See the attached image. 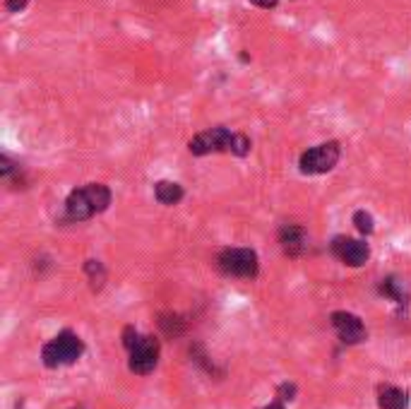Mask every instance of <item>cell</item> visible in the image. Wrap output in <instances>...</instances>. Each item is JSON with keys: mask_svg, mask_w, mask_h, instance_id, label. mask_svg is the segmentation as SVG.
<instances>
[{"mask_svg": "<svg viewBox=\"0 0 411 409\" xmlns=\"http://www.w3.org/2000/svg\"><path fill=\"white\" fill-rule=\"evenodd\" d=\"M339 155H342L339 142H322V145L311 147L308 152H303L301 159H299V166H301L303 173H308V176L327 173L337 166Z\"/></svg>", "mask_w": 411, "mask_h": 409, "instance_id": "3", "label": "cell"}, {"mask_svg": "<svg viewBox=\"0 0 411 409\" xmlns=\"http://www.w3.org/2000/svg\"><path fill=\"white\" fill-rule=\"evenodd\" d=\"M157 361H159V340L157 337H140V342L130 349L128 366L137 376H147V373H152L157 368Z\"/></svg>", "mask_w": 411, "mask_h": 409, "instance_id": "6", "label": "cell"}, {"mask_svg": "<svg viewBox=\"0 0 411 409\" xmlns=\"http://www.w3.org/2000/svg\"><path fill=\"white\" fill-rule=\"evenodd\" d=\"M378 402H380V409H407L409 407L407 392L399 390V388H392V385H387V388L380 390Z\"/></svg>", "mask_w": 411, "mask_h": 409, "instance_id": "10", "label": "cell"}, {"mask_svg": "<svg viewBox=\"0 0 411 409\" xmlns=\"http://www.w3.org/2000/svg\"><path fill=\"white\" fill-rule=\"evenodd\" d=\"M353 224H356V229L361 234H373V229H375L371 212H366V209H358V212L353 214Z\"/></svg>", "mask_w": 411, "mask_h": 409, "instance_id": "14", "label": "cell"}, {"mask_svg": "<svg viewBox=\"0 0 411 409\" xmlns=\"http://www.w3.org/2000/svg\"><path fill=\"white\" fill-rule=\"evenodd\" d=\"M332 250L344 265L349 268H361V265L368 263L371 258V248L368 243L356 241V238H347V236H337L335 243H332Z\"/></svg>", "mask_w": 411, "mask_h": 409, "instance_id": "7", "label": "cell"}, {"mask_svg": "<svg viewBox=\"0 0 411 409\" xmlns=\"http://www.w3.org/2000/svg\"><path fill=\"white\" fill-rule=\"evenodd\" d=\"M154 195H157V200L161 204H178L183 200V188L178 186V183L173 181H159L157 186H154Z\"/></svg>", "mask_w": 411, "mask_h": 409, "instance_id": "11", "label": "cell"}, {"mask_svg": "<svg viewBox=\"0 0 411 409\" xmlns=\"http://www.w3.org/2000/svg\"><path fill=\"white\" fill-rule=\"evenodd\" d=\"M29 0H5V8L10 10V12H22L24 8H27Z\"/></svg>", "mask_w": 411, "mask_h": 409, "instance_id": "18", "label": "cell"}, {"mask_svg": "<svg viewBox=\"0 0 411 409\" xmlns=\"http://www.w3.org/2000/svg\"><path fill=\"white\" fill-rule=\"evenodd\" d=\"M279 243L286 255H301L308 245V234L299 224H286L279 232Z\"/></svg>", "mask_w": 411, "mask_h": 409, "instance_id": "9", "label": "cell"}, {"mask_svg": "<svg viewBox=\"0 0 411 409\" xmlns=\"http://www.w3.org/2000/svg\"><path fill=\"white\" fill-rule=\"evenodd\" d=\"M332 327H335V332L344 345H361L366 340V327H363L361 318L353 313H347V311H335L332 313Z\"/></svg>", "mask_w": 411, "mask_h": 409, "instance_id": "8", "label": "cell"}, {"mask_svg": "<svg viewBox=\"0 0 411 409\" xmlns=\"http://www.w3.org/2000/svg\"><path fill=\"white\" fill-rule=\"evenodd\" d=\"M279 397L286 402L296 400V385L294 383H284V385H279Z\"/></svg>", "mask_w": 411, "mask_h": 409, "instance_id": "17", "label": "cell"}, {"mask_svg": "<svg viewBox=\"0 0 411 409\" xmlns=\"http://www.w3.org/2000/svg\"><path fill=\"white\" fill-rule=\"evenodd\" d=\"M19 168H17V164H12L8 159V157H0V176L3 178H10L12 173H17Z\"/></svg>", "mask_w": 411, "mask_h": 409, "instance_id": "15", "label": "cell"}, {"mask_svg": "<svg viewBox=\"0 0 411 409\" xmlns=\"http://www.w3.org/2000/svg\"><path fill=\"white\" fill-rule=\"evenodd\" d=\"M137 342H140V335H137L135 327H125V332H123V345H125L128 349H132Z\"/></svg>", "mask_w": 411, "mask_h": 409, "instance_id": "16", "label": "cell"}, {"mask_svg": "<svg viewBox=\"0 0 411 409\" xmlns=\"http://www.w3.org/2000/svg\"><path fill=\"white\" fill-rule=\"evenodd\" d=\"M82 351H85V345H82L80 337L70 330H63L60 335H55L49 345H44L41 359H44V364L49 368H58V366L75 364L82 356Z\"/></svg>", "mask_w": 411, "mask_h": 409, "instance_id": "2", "label": "cell"}, {"mask_svg": "<svg viewBox=\"0 0 411 409\" xmlns=\"http://www.w3.org/2000/svg\"><path fill=\"white\" fill-rule=\"evenodd\" d=\"M111 204V191L104 183H87L85 188H77L65 200V214L73 222H87L94 214L109 209Z\"/></svg>", "mask_w": 411, "mask_h": 409, "instance_id": "1", "label": "cell"}, {"mask_svg": "<svg viewBox=\"0 0 411 409\" xmlns=\"http://www.w3.org/2000/svg\"><path fill=\"white\" fill-rule=\"evenodd\" d=\"M73 409H82V407H73Z\"/></svg>", "mask_w": 411, "mask_h": 409, "instance_id": "21", "label": "cell"}, {"mask_svg": "<svg viewBox=\"0 0 411 409\" xmlns=\"http://www.w3.org/2000/svg\"><path fill=\"white\" fill-rule=\"evenodd\" d=\"M234 140L236 132H231L229 128H209V130H202L188 142L190 155L195 157H204L212 155V152H231L234 150Z\"/></svg>", "mask_w": 411, "mask_h": 409, "instance_id": "4", "label": "cell"}, {"mask_svg": "<svg viewBox=\"0 0 411 409\" xmlns=\"http://www.w3.org/2000/svg\"><path fill=\"white\" fill-rule=\"evenodd\" d=\"M265 409H284V405H281V402H272V405H267Z\"/></svg>", "mask_w": 411, "mask_h": 409, "instance_id": "20", "label": "cell"}, {"mask_svg": "<svg viewBox=\"0 0 411 409\" xmlns=\"http://www.w3.org/2000/svg\"><path fill=\"white\" fill-rule=\"evenodd\" d=\"M159 325H161V330L166 332L168 337H178L186 330V320L178 313H164L161 318H159Z\"/></svg>", "mask_w": 411, "mask_h": 409, "instance_id": "12", "label": "cell"}, {"mask_svg": "<svg viewBox=\"0 0 411 409\" xmlns=\"http://www.w3.org/2000/svg\"><path fill=\"white\" fill-rule=\"evenodd\" d=\"M85 270H87V277H89L91 289L99 291L101 286H104V282H106V270H104V265H101L99 260H87Z\"/></svg>", "mask_w": 411, "mask_h": 409, "instance_id": "13", "label": "cell"}, {"mask_svg": "<svg viewBox=\"0 0 411 409\" xmlns=\"http://www.w3.org/2000/svg\"><path fill=\"white\" fill-rule=\"evenodd\" d=\"M250 3H253L255 8H262V10H272V8H277V3H279V0H250Z\"/></svg>", "mask_w": 411, "mask_h": 409, "instance_id": "19", "label": "cell"}, {"mask_svg": "<svg viewBox=\"0 0 411 409\" xmlns=\"http://www.w3.org/2000/svg\"><path fill=\"white\" fill-rule=\"evenodd\" d=\"M219 268L231 277H255L258 275V253L253 248H226L219 255Z\"/></svg>", "mask_w": 411, "mask_h": 409, "instance_id": "5", "label": "cell"}]
</instances>
